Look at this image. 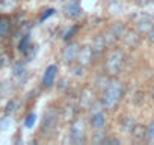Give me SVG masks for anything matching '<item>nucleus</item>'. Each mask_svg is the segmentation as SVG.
<instances>
[{
	"label": "nucleus",
	"instance_id": "nucleus-1",
	"mask_svg": "<svg viewBox=\"0 0 154 145\" xmlns=\"http://www.w3.org/2000/svg\"><path fill=\"white\" fill-rule=\"evenodd\" d=\"M124 97H125V85L118 77H112L107 86L100 92L98 98L106 112H115L121 104V101L124 100Z\"/></svg>",
	"mask_w": 154,
	"mask_h": 145
},
{
	"label": "nucleus",
	"instance_id": "nucleus-2",
	"mask_svg": "<svg viewBox=\"0 0 154 145\" xmlns=\"http://www.w3.org/2000/svg\"><path fill=\"white\" fill-rule=\"evenodd\" d=\"M59 122H60V107H57L56 104H48L39 122V136L41 137L53 136Z\"/></svg>",
	"mask_w": 154,
	"mask_h": 145
},
{
	"label": "nucleus",
	"instance_id": "nucleus-3",
	"mask_svg": "<svg viewBox=\"0 0 154 145\" xmlns=\"http://www.w3.org/2000/svg\"><path fill=\"white\" fill-rule=\"evenodd\" d=\"M125 65V51L121 47H112L106 53L104 59V72L110 77H118Z\"/></svg>",
	"mask_w": 154,
	"mask_h": 145
},
{
	"label": "nucleus",
	"instance_id": "nucleus-4",
	"mask_svg": "<svg viewBox=\"0 0 154 145\" xmlns=\"http://www.w3.org/2000/svg\"><path fill=\"white\" fill-rule=\"evenodd\" d=\"M88 119L83 116L77 115L71 122H69V142H72L74 145H82L88 142Z\"/></svg>",
	"mask_w": 154,
	"mask_h": 145
},
{
	"label": "nucleus",
	"instance_id": "nucleus-5",
	"mask_svg": "<svg viewBox=\"0 0 154 145\" xmlns=\"http://www.w3.org/2000/svg\"><path fill=\"white\" fill-rule=\"evenodd\" d=\"M125 29H127V26H125L124 21H121V20H115V21H112V23L106 27V32H104L109 45H110V44H116V42H119L121 38H122V35H124V32H125Z\"/></svg>",
	"mask_w": 154,
	"mask_h": 145
},
{
	"label": "nucleus",
	"instance_id": "nucleus-6",
	"mask_svg": "<svg viewBox=\"0 0 154 145\" xmlns=\"http://www.w3.org/2000/svg\"><path fill=\"white\" fill-rule=\"evenodd\" d=\"M79 48H80V42L75 41V39H71L65 44V47L62 48V53H60V60L69 66L72 65L75 60H77V54H79Z\"/></svg>",
	"mask_w": 154,
	"mask_h": 145
},
{
	"label": "nucleus",
	"instance_id": "nucleus-7",
	"mask_svg": "<svg viewBox=\"0 0 154 145\" xmlns=\"http://www.w3.org/2000/svg\"><path fill=\"white\" fill-rule=\"evenodd\" d=\"M95 53H94V48H92V45L91 44H83V45H80V48H79V54H77V63H80V65H83L85 68H89L92 63H94V60H95Z\"/></svg>",
	"mask_w": 154,
	"mask_h": 145
},
{
	"label": "nucleus",
	"instance_id": "nucleus-8",
	"mask_svg": "<svg viewBox=\"0 0 154 145\" xmlns=\"http://www.w3.org/2000/svg\"><path fill=\"white\" fill-rule=\"evenodd\" d=\"M62 11H63V15H65L66 18L74 20V21L79 20V18H82V15H83V9H82V6H80L79 0H68V2L63 5Z\"/></svg>",
	"mask_w": 154,
	"mask_h": 145
},
{
	"label": "nucleus",
	"instance_id": "nucleus-9",
	"mask_svg": "<svg viewBox=\"0 0 154 145\" xmlns=\"http://www.w3.org/2000/svg\"><path fill=\"white\" fill-rule=\"evenodd\" d=\"M140 39H142V35H140V33L136 30V27H134V29H125V32H124V35H122V38H121V42H122V45H124L125 48L134 50V48H137Z\"/></svg>",
	"mask_w": 154,
	"mask_h": 145
},
{
	"label": "nucleus",
	"instance_id": "nucleus-10",
	"mask_svg": "<svg viewBox=\"0 0 154 145\" xmlns=\"http://www.w3.org/2000/svg\"><path fill=\"white\" fill-rule=\"evenodd\" d=\"M57 72H59V66L56 63H51L45 68L44 74H42V79H41V86L42 89H51L54 86V82H56V77H57Z\"/></svg>",
	"mask_w": 154,
	"mask_h": 145
},
{
	"label": "nucleus",
	"instance_id": "nucleus-11",
	"mask_svg": "<svg viewBox=\"0 0 154 145\" xmlns=\"http://www.w3.org/2000/svg\"><path fill=\"white\" fill-rule=\"evenodd\" d=\"M95 92H97V91H95L94 88H89V86L83 88L82 92H80V95H79V103H77L79 109H83V110L86 112V109H88V107L97 100Z\"/></svg>",
	"mask_w": 154,
	"mask_h": 145
},
{
	"label": "nucleus",
	"instance_id": "nucleus-12",
	"mask_svg": "<svg viewBox=\"0 0 154 145\" xmlns=\"http://www.w3.org/2000/svg\"><path fill=\"white\" fill-rule=\"evenodd\" d=\"M91 45H92V48H94L95 56H103V54L106 53L107 47H109V42H107V39H106L104 32H98V33H95V35L92 36Z\"/></svg>",
	"mask_w": 154,
	"mask_h": 145
},
{
	"label": "nucleus",
	"instance_id": "nucleus-13",
	"mask_svg": "<svg viewBox=\"0 0 154 145\" xmlns=\"http://www.w3.org/2000/svg\"><path fill=\"white\" fill-rule=\"evenodd\" d=\"M79 113V106L74 103H65L60 107V121L65 124H69Z\"/></svg>",
	"mask_w": 154,
	"mask_h": 145
},
{
	"label": "nucleus",
	"instance_id": "nucleus-14",
	"mask_svg": "<svg viewBox=\"0 0 154 145\" xmlns=\"http://www.w3.org/2000/svg\"><path fill=\"white\" fill-rule=\"evenodd\" d=\"M152 24H154L152 17H151L149 14H142V15L136 20V30H137L140 35H145V33L151 29Z\"/></svg>",
	"mask_w": 154,
	"mask_h": 145
},
{
	"label": "nucleus",
	"instance_id": "nucleus-15",
	"mask_svg": "<svg viewBox=\"0 0 154 145\" xmlns=\"http://www.w3.org/2000/svg\"><path fill=\"white\" fill-rule=\"evenodd\" d=\"M145 133H146V125L143 124H134L133 130L130 131V136H131V140L136 142V143H140V142H145Z\"/></svg>",
	"mask_w": 154,
	"mask_h": 145
},
{
	"label": "nucleus",
	"instance_id": "nucleus-16",
	"mask_svg": "<svg viewBox=\"0 0 154 145\" xmlns=\"http://www.w3.org/2000/svg\"><path fill=\"white\" fill-rule=\"evenodd\" d=\"M112 77L109 76V74H106V72L103 71V72H100V74L95 77V80H94V85H92V88L100 94L106 86H107V83H109V80H110Z\"/></svg>",
	"mask_w": 154,
	"mask_h": 145
},
{
	"label": "nucleus",
	"instance_id": "nucleus-17",
	"mask_svg": "<svg viewBox=\"0 0 154 145\" xmlns=\"http://www.w3.org/2000/svg\"><path fill=\"white\" fill-rule=\"evenodd\" d=\"M11 29H12V21H11V18L6 17V15L0 17V39L8 38V35L11 33Z\"/></svg>",
	"mask_w": 154,
	"mask_h": 145
},
{
	"label": "nucleus",
	"instance_id": "nucleus-18",
	"mask_svg": "<svg viewBox=\"0 0 154 145\" xmlns=\"http://www.w3.org/2000/svg\"><path fill=\"white\" fill-rule=\"evenodd\" d=\"M12 71H14V77H15V79H18L20 82H24V80L27 79V69H26L24 62H21V60L15 62V63H14Z\"/></svg>",
	"mask_w": 154,
	"mask_h": 145
},
{
	"label": "nucleus",
	"instance_id": "nucleus-19",
	"mask_svg": "<svg viewBox=\"0 0 154 145\" xmlns=\"http://www.w3.org/2000/svg\"><path fill=\"white\" fill-rule=\"evenodd\" d=\"M134 124H136V121H134V118L130 116V115H124V116H121V119H119V127H121V130H122L125 134H130V131L133 130Z\"/></svg>",
	"mask_w": 154,
	"mask_h": 145
},
{
	"label": "nucleus",
	"instance_id": "nucleus-20",
	"mask_svg": "<svg viewBox=\"0 0 154 145\" xmlns=\"http://www.w3.org/2000/svg\"><path fill=\"white\" fill-rule=\"evenodd\" d=\"M29 47H30V35L29 33H23L21 35V39L18 42V51L24 54L29 50Z\"/></svg>",
	"mask_w": 154,
	"mask_h": 145
},
{
	"label": "nucleus",
	"instance_id": "nucleus-21",
	"mask_svg": "<svg viewBox=\"0 0 154 145\" xmlns=\"http://www.w3.org/2000/svg\"><path fill=\"white\" fill-rule=\"evenodd\" d=\"M85 69L86 68L83 65L77 63V62H74L72 65H69V72H71V76H74V77H82L85 74Z\"/></svg>",
	"mask_w": 154,
	"mask_h": 145
},
{
	"label": "nucleus",
	"instance_id": "nucleus-22",
	"mask_svg": "<svg viewBox=\"0 0 154 145\" xmlns=\"http://www.w3.org/2000/svg\"><path fill=\"white\" fill-rule=\"evenodd\" d=\"M80 30V24H74V26H71V29H68L65 33H63V36H62V39L65 41V42H68V41H71L74 36H75V33Z\"/></svg>",
	"mask_w": 154,
	"mask_h": 145
},
{
	"label": "nucleus",
	"instance_id": "nucleus-23",
	"mask_svg": "<svg viewBox=\"0 0 154 145\" xmlns=\"http://www.w3.org/2000/svg\"><path fill=\"white\" fill-rule=\"evenodd\" d=\"M145 142H148V143H152V142H154V119H151V121L146 124Z\"/></svg>",
	"mask_w": 154,
	"mask_h": 145
},
{
	"label": "nucleus",
	"instance_id": "nucleus-24",
	"mask_svg": "<svg viewBox=\"0 0 154 145\" xmlns=\"http://www.w3.org/2000/svg\"><path fill=\"white\" fill-rule=\"evenodd\" d=\"M131 103L134 104V106H142L143 103H145V92L143 91H136L134 94H133V97H131Z\"/></svg>",
	"mask_w": 154,
	"mask_h": 145
},
{
	"label": "nucleus",
	"instance_id": "nucleus-25",
	"mask_svg": "<svg viewBox=\"0 0 154 145\" xmlns=\"http://www.w3.org/2000/svg\"><path fill=\"white\" fill-rule=\"evenodd\" d=\"M17 107H18V103H17V100H9L8 101V104H6V107H5V113L6 115H11V113H14L15 110H17Z\"/></svg>",
	"mask_w": 154,
	"mask_h": 145
},
{
	"label": "nucleus",
	"instance_id": "nucleus-26",
	"mask_svg": "<svg viewBox=\"0 0 154 145\" xmlns=\"http://www.w3.org/2000/svg\"><path fill=\"white\" fill-rule=\"evenodd\" d=\"M103 143L104 145H119L121 143V139L118 137V136H113V134H107L106 137H104V140H103Z\"/></svg>",
	"mask_w": 154,
	"mask_h": 145
},
{
	"label": "nucleus",
	"instance_id": "nucleus-27",
	"mask_svg": "<svg viewBox=\"0 0 154 145\" xmlns=\"http://www.w3.org/2000/svg\"><path fill=\"white\" fill-rule=\"evenodd\" d=\"M57 89H59L60 92H65V91L69 89V82H68L66 77H62V79L57 82Z\"/></svg>",
	"mask_w": 154,
	"mask_h": 145
},
{
	"label": "nucleus",
	"instance_id": "nucleus-28",
	"mask_svg": "<svg viewBox=\"0 0 154 145\" xmlns=\"http://www.w3.org/2000/svg\"><path fill=\"white\" fill-rule=\"evenodd\" d=\"M36 50H38V45H30V47H29V50L24 53V56H26V62H29V60H32V59L35 57Z\"/></svg>",
	"mask_w": 154,
	"mask_h": 145
},
{
	"label": "nucleus",
	"instance_id": "nucleus-29",
	"mask_svg": "<svg viewBox=\"0 0 154 145\" xmlns=\"http://www.w3.org/2000/svg\"><path fill=\"white\" fill-rule=\"evenodd\" d=\"M145 39L149 45H154V24L151 26V29L145 33Z\"/></svg>",
	"mask_w": 154,
	"mask_h": 145
},
{
	"label": "nucleus",
	"instance_id": "nucleus-30",
	"mask_svg": "<svg viewBox=\"0 0 154 145\" xmlns=\"http://www.w3.org/2000/svg\"><path fill=\"white\" fill-rule=\"evenodd\" d=\"M35 119H36V115H35V113H29V116H27L26 121H24V125H26L27 128H30V127L35 124Z\"/></svg>",
	"mask_w": 154,
	"mask_h": 145
},
{
	"label": "nucleus",
	"instance_id": "nucleus-31",
	"mask_svg": "<svg viewBox=\"0 0 154 145\" xmlns=\"http://www.w3.org/2000/svg\"><path fill=\"white\" fill-rule=\"evenodd\" d=\"M53 14H54V9H53V8H51V9H47V11H44V12H42V15L39 17V21L42 23L44 20H47V18H48L50 15H53Z\"/></svg>",
	"mask_w": 154,
	"mask_h": 145
},
{
	"label": "nucleus",
	"instance_id": "nucleus-32",
	"mask_svg": "<svg viewBox=\"0 0 154 145\" xmlns=\"http://www.w3.org/2000/svg\"><path fill=\"white\" fill-rule=\"evenodd\" d=\"M134 2V5L136 6H139V8H143V6H146V5H149L152 0H133Z\"/></svg>",
	"mask_w": 154,
	"mask_h": 145
},
{
	"label": "nucleus",
	"instance_id": "nucleus-33",
	"mask_svg": "<svg viewBox=\"0 0 154 145\" xmlns=\"http://www.w3.org/2000/svg\"><path fill=\"white\" fill-rule=\"evenodd\" d=\"M149 98H151V101L154 103V85H152L151 89H149Z\"/></svg>",
	"mask_w": 154,
	"mask_h": 145
},
{
	"label": "nucleus",
	"instance_id": "nucleus-34",
	"mask_svg": "<svg viewBox=\"0 0 154 145\" xmlns=\"http://www.w3.org/2000/svg\"><path fill=\"white\" fill-rule=\"evenodd\" d=\"M3 2H5V0H0V3H3Z\"/></svg>",
	"mask_w": 154,
	"mask_h": 145
}]
</instances>
